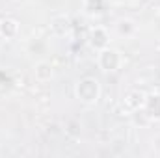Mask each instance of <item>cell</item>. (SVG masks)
<instances>
[{"label":"cell","mask_w":160,"mask_h":158,"mask_svg":"<svg viewBox=\"0 0 160 158\" xmlns=\"http://www.w3.org/2000/svg\"><path fill=\"white\" fill-rule=\"evenodd\" d=\"M77 93H78V97L84 102H95L97 97H99V84H97V80L86 78L82 82H78Z\"/></svg>","instance_id":"obj_1"},{"label":"cell","mask_w":160,"mask_h":158,"mask_svg":"<svg viewBox=\"0 0 160 158\" xmlns=\"http://www.w3.org/2000/svg\"><path fill=\"white\" fill-rule=\"evenodd\" d=\"M99 63L104 71H116L121 63V56L114 48H102L99 54Z\"/></svg>","instance_id":"obj_2"},{"label":"cell","mask_w":160,"mask_h":158,"mask_svg":"<svg viewBox=\"0 0 160 158\" xmlns=\"http://www.w3.org/2000/svg\"><path fill=\"white\" fill-rule=\"evenodd\" d=\"M36 78L41 80V82H45V80L52 78V65H48L47 62H41V63H38L36 65Z\"/></svg>","instance_id":"obj_3"}]
</instances>
